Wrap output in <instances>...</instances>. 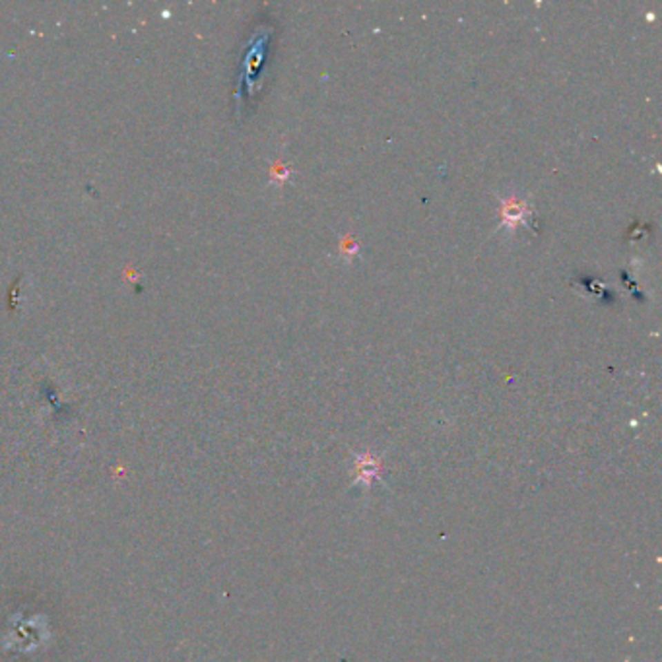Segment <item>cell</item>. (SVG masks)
I'll list each match as a JSON object with an SVG mask.
<instances>
[{"instance_id": "2", "label": "cell", "mask_w": 662, "mask_h": 662, "mask_svg": "<svg viewBox=\"0 0 662 662\" xmlns=\"http://www.w3.org/2000/svg\"><path fill=\"white\" fill-rule=\"evenodd\" d=\"M358 243H356V239L352 235H348V237H344V241L340 243V255H344L346 259H352L353 255H358Z\"/></svg>"}, {"instance_id": "1", "label": "cell", "mask_w": 662, "mask_h": 662, "mask_svg": "<svg viewBox=\"0 0 662 662\" xmlns=\"http://www.w3.org/2000/svg\"><path fill=\"white\" fill-rule=\"evenodd\" d=\"M499 202H501V210H499L501 228L517 229L518 226H532L534 224V220H536L534 210L530 208L528 202L517 197L501 198Z\"/></svg>"}, {"instance_id": "3", "label": "cell", "mask_w": 662, "mask_h": 662, "mask_svg": "<svg viewBox=\"0 0 662 662\" xmlns=\"http://www.w3.org/2000/svg\"><path fill=\"white\" fill-rule=\"evenodd\" d=\"M288 177H290V169H288V167L280 166V164L274 166V169H272V179H276L278 183H286Z\"/></svg>"}]
</instances>
